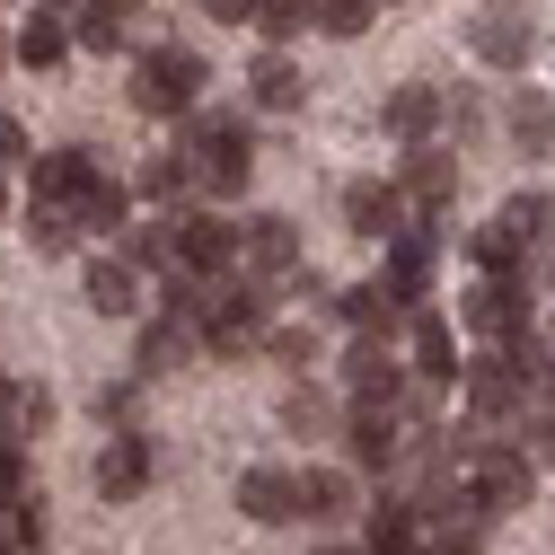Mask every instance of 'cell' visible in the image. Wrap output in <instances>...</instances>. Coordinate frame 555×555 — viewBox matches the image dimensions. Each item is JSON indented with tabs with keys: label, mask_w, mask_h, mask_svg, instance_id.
Returning a JSON list of instances; mask_svg holds the SVG:
<instances>
[{
	"label": "cell",
	"mask_w": 555,
	"mask_h": 555,
	"mask_svg": "<svg viewBox=\"0 0 555 555\" xmlns=\"http://www.w3.org/2000/svg\"><path fill=\"white\" fill-rule=\"evenodd\" d=\"M283 414H292V433H318V424H326V397H318V388H292Z\"/></svg>",
	"instance_id": "obj_36"
},
{
	"label": "cell",
	"mask_w": 555,
	"mask_h": 555,
	"mask_svg": "<svg viewBox=\"0 0 555 555\" xmlns=\"http://www.w3.org/2000/svg\"><path fill=\"white\" fill-rule=\"evenodd\" d=\"M494 230L520 247V256H538V247H555V194H512L503 212H494Z\"/></svg>",
	"instance_id": "obj_16"
},
{
	"label": "cell",
	"mask_w": 555,
	"mask_h": 555,
	"mask_svg": "<svg viewBox=\"0 0 555 555\" xmlns=\"http://www.w3.org/2000/svg\"><path fill=\"white\" fill-rule=\"evenodd\" d=\"M177 264H194V273H230V221H212V212H177Z\"/></svg>",
	"instance_id": "obj_15"
},
{
	"label": "cell",
	"mask_w": 555,
	"mask_h": 555,
	"mask_svg": "<svg viewBox=\"0 0 555 555\" xmlns=\"http://www.w3.org/2000/svg\"><path fill=\"white\" fill-rule=\"evenodd\" d=\"M18 494H27V441L0 433V503H18Z\"/></svg>",
	"instance_id": "obj_35"
},
{
	"label": "cell",
	"mask_w": 555,
	"mask_h": 555,
	"mask_svg": "<svg viewBox=\"0 0 555 555\" xmlns=\"http://www.w3.org/2000/svg\"><path fill=\"white\" fill-rule=\"evenodd\" d=\"M124 203H132V194H124L106 168H89V185L72 194V221H80V230H124Z\"/></svg>",
	"instance_id": "obj_23"
},
{
	"label": "cell",
	"mask_w": 555,
	"mask_h": 555,
	"mask_svg": "<svg viewBox=\"0 0 555 555\" xmlns=\"http://www.w3.org/2000/svg\"><path fill=\"white\" fill-rule=\"evenodd\" d=\"M238 512L264 520V529L300 520V503H292V467H247V476H238Z\"/></svg>",
	"instance_id": "obj_12"
},
{
	"label": "cell",
	"mask_w": 555,
	"mask_h": 555,
	"mask_svg": "<svg viewBox=\"0 0 555 555\" xmlns=\"http://www.w3.org/2000/svg\"><path fill=\"white\" fill-rule=\"evenodd\" d=\"M292 264H300V230L283 212H256L247 230H230V273L238 283H283Z\"/></svg>",
	"instance_id": "obj_3"
},
{
	"label": "cell",
	"mask_w": 555,
	"mask_h": 555,
	"mask_svg": "<svg viewBox=\"0 0 555 555\" xmlns=\"http://www.w3.org/2000/svg\"><path fill=\"white\" fill-rule=\"evenodd\" d=\"M335 309H344V326H353V335H388L405 300H397L388 283H353V292H335Z\"/></svg>",
	"instance_id": "obj_22"
},
{
	"label": "cell",
	"mask_w": 555,
	"mask_h": 555,
	"mask_svg": "<svg viewBox=\"0 0 555 555\" xmlns=\"http://www.w3.org/2000/svg\"><path fill=\"white\" fill-rule=\"evenodd\" d=\"M185 353H194V326H177V318H168V326H151V335H142V362H132V371L159 379V371H177Z\"/></svg>",
	"instance_id": "obj_29"
},
{
	"label": "cell",
	"mask_w": 555,
	"mask_h": 555,
	"mask_svg": "<svg viewBox=\"0 0 555 555\" xmlns=\"http://www.w3.org/2000/svg\"><path fill=\"white\" fill-rule=\"evenodd\" d=\"M344 388H353V405H405V362L388 353V335H353Z\"/></svg>",
	"instance_id": "obj_6"
},
{
	"label": "cell",
	"mask_w": 555,
	"mask_h": 555,
	"mask_svg": "<svg viewBox=\"0 0 555 555\" xmlns=\"http://www.w3.org/2000/svg\"><path fill=\"white\" fill-rule=\"evenodd\" d=\"M0 159H36V151H27V124H18V115H0Z\"/></svg>",
	"instance_id": "obj_38"
},
{
	"label": "cell",
	"mask_w": 555,
	"mask_h": 555,
	"mask_svg": "<svg viewBox=\"0 0 555 555\" xmlns=\"http://www.w3.org/2000/svg\"><path fill=\"white\" fill-rule=\"evenodd\" d=\"M379 124L397 132V142H424V132L441 124V89H424V80H405L388 106H379Z\"/></svg>",
	"instance_id": "obj_20"
},
{
	"label": "cell",
	"mask_w": 555,
	"mask_h": 555,
	"mask_svg": "<svg viewBox=\"0 0 555 555\" xmlns=\"http://www.w3.org/2000/svg\"><path fill=\"white\" fill-rule=\"evenodd\" d=\"M467 326L494 335V344H520L529 335V283L520 273H485V283L467 292Z\"/></svg>",
	"instance_id": "obj_5"
},
{
	"label": "cell",
	"mask_w": 555,
	"mask_h": 555,
	"mask_svg": "<svg viewBox=\"0 0 555 555\" xmlns=\"http://www.w3.org/2000/svg\"><path fill=\"white\" fill-rule=\"evenodd\" d=\"M0 62H10V36H0Z\"/></svg>",
	"instance_id": "obj_42"
},
{
	"label": "cell",
	"mask_w": 555,
	"mask_h": 555,
	"mask_svg": "<svg viewBox=\"0 0 555 555\" xmlns=\"http://www.w3.org/2000/svg\"><path fill=\"white\" fill-rule=\"evenodd\" d=\"M344 450H353V467H397V459H405V414H397V405H353Z\"/></svg>",
	"instance_id": "obj_8"
},
{
	"label": "cell",
	"mask_w": 555,
	"mask_h": 555,
	"mask_svg": "<svg viewBox=\"0 0 555 555\" xmlns=\"http://www.w3.org/2000/svg\"><path fill=\"white\" fill-rule=\"evenodd\" d=\"M292 503H300V520H353V476L344 467H300Z\"/></svg>",
	"instance_id": "obj_14"
},
{
	"label": "cell",
	"mask_w": 555,
	"mask_h": 555,
	"mask_svg": "<svg viewBox=\"0 0 555 555\" xmlns=\"http://www.w3.org/2000/svg\"><path fill=\"white\" fill-rule=\"evenodd\" d=\"M203 10H212V18H230V27H238V18L256 10V0H203Z\"/></svg>",
	"instance_id": "obj_39"
},
{
	"label": "cell",
	"mask_w": 555,
	"mask_h": 555,
	"mask_svg": "<svg viewBox=\"0 0 555 555\" xmlns=\"http://www.w3.org/2000/svg\"><path fill=\"white\" fill-rule=\"evenodd\" d=\"M142 194H151V203H185V194H194V159H185V151H159V159L142 168Z\"/></svg>",
	"instance_id": "obj_32"
},
{
	"label": "cell",
	"mask_w": 555,
	"mask_h": 555,
	"mask_svg": "<svg viewBox=\"0 0 555 555\" xmlns=\"http://www.w3.org/2000/svg\"><path fill=\"white\" fill-rule=\"evenodd\" d=\"M450 185H459V177H450V159H441V151H424V142L405 151V185H397V194H405V203H414L424 221H433L441 203H450Z\"/></svg>",
	"instance_id": "obj_18"
},
{
	"label": "cell",
	"mask_w": 555,
	"mask_h": 555,
	"mask_svg": "<svg viewBox=\"0 0 555 555\" xmlns=\"http://www.w3.org/2000/svg\"><path fill=\"white\" fill-rule=\"evenodd\" d=\"M326 555H353V546H326Z\"/></svg>",
	"instance_id": "obj_44"
},
{
	"label": "cell",
	"mask_w": 555,
	"mask_h": 555,
	"mask_svg": "<svg viewBox=\"0 0 555 555\" xmlns=\"http://www.w3.org/2000/svg\"><path fill=\"white\" fill-rule=\"evenodd\" d=\"M124 10H106V0H80V18H72V44H89V53H124Z\"/></svg>",
	"instance_id": "obj_28"
},
{
	"label": "cell",
	"mask_w": 555,
	"mask_h": 555,
	"mask_svg": "<svg viewBox=\"0 0 555 555\" xmlns=\"http://www.w3.org/2000/svg\"><path fill=\"white\" fill-rule=\"evenodd\" d=\"M247 89H256V106H264V115H292L309 80L292 72V62H283V53H264V62H256V80H247Z\"/></svg>",
	"instance_id": "obj_27"
},
{
	"label": "cell",
	"mask_w": 555,
	"mask_h": 555,
	"mask_svg": "<svg viewBox=\"0 0 555 555\" xmlns=\"http://www.w3.org/2000/svg\"><path fill=\"white\" fill-rule=\"evenodd\" d=\"M0 212H10V185H0Z\"/></svg>",
	"instance_id": "obj_41"
},
{
	"label": "cell",
	"mask_w": 555,
	"mask_h": 555,
	"mask_svg": "<svg viewBox=\"0 0 555 555\" xmlns=\"http://www.w3.org/2000/svg\"><path fill=\"white\" fill-rule=\"evenodd\" d=\"M371 10H379V0H309V18H318L326 36H362Z\"/></svg>",
	"instance_id": "obj_34"
},
{
	"label": "cell",
	"mask_w": 555,
	"mask_h": 555,
	"mask_svg": "<svg viewBox=\"0 0 555 555\" xmlns=\"http://www.w3.org/2000/svg\"><path fill=\"white\" fill-rule=\"evenodd\" d=\"M44 10H62V0H44Z\"/></svg>",
	"instance_id": "obj_45"
},
{
	"label": "cell",
	"mask_w": 555,
	"mask_h": 555,
	"mask_svg": "<svg viewBox=\"0 0 555 555\" xmlns=\"http://www.w3.org/2000/svg\"><path fill=\"white\" fill-rule=\"evenodd\" d=\"M273 362H309V326H283V335H256Z\"/></svg>",
	"instance_id": "obj_37"
},
{
	"label": "cell",
	"mask_w": 555,
	"mask_h": 555,
	"mask_svg": "<svg viewBox=\"0 0 555 555\" xmlns=\"http://www.w3.org/2000/svg\"><path fill=\"white\" fill-rule=\"evenodd\" d=\"M194 98H203V62L185 53V44H159V53H142L132 62V106L142 115H194Z\"/></svg>",
	"instance_id": "obj_2"
},
{
	"label": "cell",
	"mask_w": 555,
	"mask_h": 555,
	"mask_svg": "<svg viewBox=\"0 0 555 555\" xmlns=\"http://www.w3.org/2000/svg\"><path fill=\"white\" fill-rule=\"evenodd\" d=\"M10 53H18V62H36V72H53V62L72 53V27H62L53 10H36V18L18 27V44H10Z\"/></svg>",
	"instance_id": "obj_25"
},
{
	"label": "cell",
	"mask_w": 555,
	"mask_h": 555,
	"mask_svg": "<svg viewBox=\"0 0 555 555\" xmlns=\"http://www.w3.org/2000/svg\"><path fill=\"white\" fill-rule=\"evenodd\" d=\"M124 264H132V273H168V264H177V212H159V221H142V230H132Z\"/></svg>",
	"instance_id": "obj_26"
},
{
	"label": "cell",
	"mask_w": 555,
	"mask_h": 555,
	"mask_svg": "<svg viewBox=\"0 0 555 555\" xmlns=\"http://www.w3.org/2000/svg\"><path fill=\"white\" fill-rule=\"evenodd\" d=\"M185 159H194V185L238 194V185L256 177V132H247L238 115H203V124H194V142H185Z\"/></svg>",
	"instance_id": "obj_1"
},
{
	"label": "cell",
	"mask_w": 555,
	"mask_h": 555,
	"mask_svg": "<svg viewBox=\"0 0 555 555\" xmlns=\"http://www.w3.org/2000/svg\"><path fill=\"white\" fill-rule=\"evenodd\" d=\"M467 44H476V62H494V72H520V62H529V18L520 10H485L476 27H467Z\"/></svg>",
	"instance_id": "obj_11"
},
{
	"label": "cell",
	"mask_w": 555,
	"mask_h": 555,
	"mask_svg": "<svg viewBox=\"0 0 555 555\" xmlns=\"http://www.w3.org/2000/svg\"><path fill=\"white\" fill-rule=\"evenodd\" d=\"M89 309L98 318H132V309H142V273H132L124 256H98L89 264Z\"/></svg>",
	"instance_id": "obj_19"
},
{
	"label": "cell",
	"mask_w": 555,
	"mask_h": 555,
	"mask_svg": "<svg viewBox=\"0 0 555 555\" xmlns=\"http://www.w3.org/2000/svg\"><path fill=\"white\" fill-rule=\"evenodd\" d=\"M89 168H98L89 151H44V159H36V203H72V194L89 185Z\"/></svg>",
	"instance_id": "obj_24"
},
{
	"label": "cell",
	"mask_w": 555,
	"mask_h": 555,
	"mask_svg": "<svg viewBox=\"0 0 555 555\" xmlns=\"http://www.w3.org/2000/svg\"><path fill=\"white\" fill-rule=\"evenodd\" d=\"M0 405H10V379H0Z\"/></svg>",
	"instance_id": "obj_43"
},
{
	"label": "cell",
	"mask_w": 555,
	"mask_h": 555,
	"mask_svg": "<svg viewBox=\"0 0 555 555\" xmlns=\"http://www.w3.org/2000/svg\"><path fill=\"white\" fill-rule=\"evenodd\" d=\"M512 142H520L529 159L555 151V98H546V89H512Z\"/></svg>",
	"instance_id": "obj_21"
},
{
	"label": "cell",
	"mask_w": 555,
	"mask_h": 555,
	"mask_svg": "<svg viewBox=\"0 0 555 555\" xmlns=\"http://www.w3.org/2000/svg\"><path fill=\"white\" fill-rule=\"evenodd\" d=\"M362 555H424V512H414V503L362 512Z\"/></svg>",
	"instance_id": "obj_13"
},
{
	"label": "cell",
	"mask_w": 555,
	"mask_h": 555,
	"mask_svg": "<svg viewBox=\"0 0 555 555\" xmlns=\"http://www.w3.org/2000/svg\"><path fill=\"white\" fill-rule=\"evenodd\" d=\"M106 10H124V18H132V10H142V0H106Z\"/></svg>",
	"instance_id": "obj_40"
},
{
	"label": "cell",
	"mask_w": 555,
	"mask_h": 555,
	"mask_svg": "<svg viewBox=\"0 0 555 555\" xmlns=\"http://www.w3.org/2000/svg\"><path fill=\"white\" fill-rule=\"evenodd\" d=\"M53 424V397L44 388H10V405H0V433H10V441H36Z\"/></svg>",
	"instance_id": "obj_31"
},
{
	"label": "cell",
	"mask_w": 555,
	"mask_h": 555,
	"mask_svg": "<svg viewBox=\"0 0 555 555\" xmlns=\"http://www.w3.org/2000/svg\"><path fill=\"white\" fill-rule=\"evenodd\" d=\"M151 467H159V450H151V433H106L98 441V459H89V485H98V494L106 503H132V494H142V485H151Z\"/></svg>",
	"instance_id": "obj_4"
},
{
	"label": "cell",
	"mask_w": 555,
	"mask_h": 555,
	"mask_svg": "<svg viewBox=\"0 0 555 555\" xmlns=\"http://www.w3.org/2000/svg\"><path fill=\"white\" fill-rule=\"evenodd\" d=\"M27 238H36V256H72V238H80L72 203H36V212H27Z\"/></svg>",
	"instance_id": "obj_30"
},
{
	"label": "cell",
	"mask_w": 555,
	"mask_h": 555,
	"mask_svg": "<svg viewBox=\"0 0 555 555\" xmlns=\"http://www.w3.org/2000/svg\"><path fill=\"white\" fill-rule=\"evenodd\" d=\"M344 221H353V238H397L405 230V194L397 185H353L344 194Z\"/></svg>",
	"instance_id": "obj_17"
},
{
	"label": "cell",
	"mask_w": 555,
	"mask_h": 555,
	"mask_svg": "<svg viewBox=\"0 0 555 555\" xmlns=\"http://www.w3.org/2000/svg\"><path fill=\"white\" fill-rule=\"evenodd\" d=\"M203 344H212V353H247V344L264 335V300L247 292V283H221L212 292V309H203V326H194Z\"/></svg>",
	"instance_id": "obj_7"
},
{
	"label": "cell",
	"mask_w": 555,
	"mask_h": 555,
	"mask_svg": "<svg viewBox=\"0 0 555 555\" xmlns=\"http://www.w3.org/2000/svg\"><path fill=\"white\" fill-rule=\"evenodd\" d=\"M459 335H450V318H433V309H414V371L405 379H424V388H459Z\"/></svg>",
	"instance_id": "obj_9"
},
{
	"label": "cell",
	"mask_w": 555,
	"mask_h": 555,
	"mask_svg": "<svg viewBox=\"0 0 555 555\" xmlns=\"http://www.w3.org/2000/svg\"><path fill=\"white\" fill-rule=\"evenodd\" d=\"M379 247H388L379 283H388L397 300H424V292H433V230H397V238H379Z\"/></svg>",
	"instance_id": "obj_10"
},
{
	"label": "cell",
	"mask_w": 555,
	"mask_h": 555,
	"mask_svg": "<svg viewBox=\"0 0 555 555\" xmlns=\"http://www.w3.org/2000/svg\"><path fill=\"white\" fill-rule=\"evenodd\" d=\"M247 27H256L264 44H292V36L309 27V0H256V10H247Z\"/></svg>",
	"instance_id": "obj_33"
}]
</instances>
